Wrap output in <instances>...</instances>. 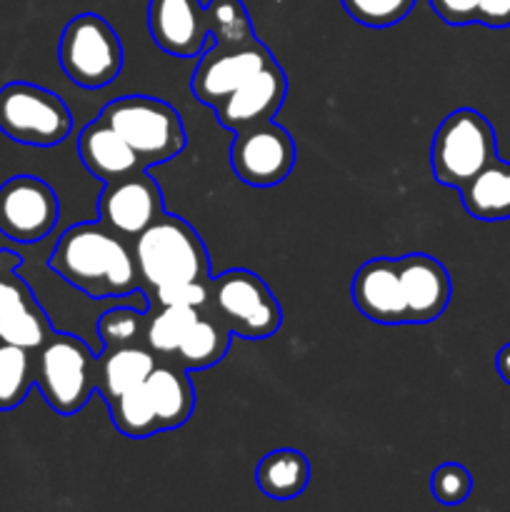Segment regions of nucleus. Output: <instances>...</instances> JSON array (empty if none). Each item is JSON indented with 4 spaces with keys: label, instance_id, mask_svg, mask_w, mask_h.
<instances>
[{
    "label": "nucleus",
    "instance_id": "f257e3e1",
    "mask_svg": "<svg viewBox=\"0 0 510 512\" xmlns=\"http://www.w3.org/2000/svg\"><path fill=\"white\" fill-rule=\"evenodd\" d=\"M48 268L90 298H125L140 288L133 248L100 220L70 225L55 243Z\"/></svg>",
    "mask_w": 510,
    "mask_h": 512
},
{
    "label": "nucleus",
    "instance_id": "f03ea898",
    "mask_svg": "<svg viewBox=\"0 0 510 512\" xmlns=\"http://www.w3.org/2000/svg\"><path fill=\"white\" fill-rule=\"evenodd\" d=\"M140 285L160 288L180 280H210V258L205 243L190 223L178 215L155 220L133 240Z\"/></svg>",
    "mask_w": 510,
    "mask_h": 512
},
{
    "label": "nucleus",
    "instance_id": "7ed1b4c3",
    "mask_svg": "<svg viewBox=\"0 0 510 512\" xmlns=\"http://www.w3.org/2000/svg\"><path fill=\"white\" fill-rule=\"evenodd\" d=\"M100 118L113 125L145 170L178 158L188 145L183 118L170 103L150 95H123L103 105Z\"/></svg>",
    "mask_w": 510,
    "mask_h": 512
},
{
    "label": "nucleus",
    "instance_id": "20e7f679",
    "mask_svg": "<svg viewBox=\"0 0 510 512\" xmlns=\"http://www.w3.org/2000/svg\"><path fill=\"white\" fill-rule=\"evenodd\" d=\"M35 385L58 415H75L95 393V363L90 345L70 333H55L35 350Z\"/></svg>",
    "mask_w": 510,
    "mask_h": 512
},
{
    "label": "nucleus",
    "instance_id": "39448f33",
    "mask_svg": "<svg viewBox=\"0 0 510 512\" xmlns=\"http://www.w3.org/2000/svg\"><path fill=\"white\" fill-rule=\"evenodd\" d=\"M498 158V138L490 120L475 108L445 115L430 143V170L445 188H463L475 173Z\"/></svg>",
    "mask_w": 510,
    "mask_h": 512
},
{
    "label": "nucleus",
    "instance_id": "423d86ee",
    "mask_svg": "<svg viewBox=\"0 0 510 512\" xmlns=\"http://www.w3.org/2000/svg\"><path fill=\"white\" fill-rule=\"evenodd\" d=\"M58 60L68 80L85 90L113 83L123 70V43L113 25L98 13H80L65 23Z\"/></svg>",
    "mask_w": 510,
    "mask_h": 512
},
{
    "label": "nucleus",
    "instance_id": "0eeeda50",
    "mask_svg": "<svg viewBox=\"0 0 510 512\" xmlns=\"http://www.w3.org/2000/svg\"><path fill=\"white\" fill-rule=\"evenodd\" d=\"M210 308L245 340L273 338L283 325V308L273 290L253 270L230 268L210 278Z\"/></svg>",
    "mask_w": 510,
    "mask_h": 512
},
{
    "label": "nucleus",
    "instance_id": "6e6552de",
    "mask_svg": "<svg viewBox=\"0 0 510 512\" xmlns=\"http://www.w3.org/2000/svg\"><path fill=\"white\" fill-rule=\"evenodd\" d=\"M73 130V115L60 95L43 85L15 80L0 88V133L35 148L60 145Z\"/></svg>",
    "mask_w": 510,
    "mask_h": 512
},
{
    "label": "nucleus",
    "instance_id": "1a4fd4ad",
    "mask_svg": "<svg viewBox=\"0 0 510 512\" xmlns=\"http://www.w3.org/2000/svg\"><path fill=\"white\" fill-rule=\"evenodd\" d=\"M230 168L253 188H273L283 183L295 168V140L283 125L265 120L235 130L230 143Z\"/></svg>",
    "mask_w": 510,
    "mask_h": 512
},
{
    "label": "nucleus",
    "instance_id": "9d476101",
    "mask_svg": "<svg viewBox=\"0 0 510 512\" xmlns=\"http://www.w3.org/2000/svg\"><path fill=\"white\" fill-rule=\"evenodd\" d=\"M60 218V200L45 180L15 175L0 185V235L15 243L48 238Z\"/></svg>",
    "mask_w": 510,
    "mask_h": 512
},
{
    "label": "nucleus",
    "instance_id": "9b49d317",
    "mask_svg": "<svg viewBox=\"0 0 510 512\" xmlns=\"http://www.w3.org/2000/svg\"><path fill=\"white\" fill-rule=\"evenodd\" d=\"M273 53L258 38L238 45H210L198 58L195 73L190 78V93L208 108H218L233 90L268 63Z\"/></svg>",
    "mask_w": 510,
    "mask_h": 512
},
{
    "label": "nucleus",
    "instance_id": "f8f14e48",
    "mask_svg": "<svg viewBox=\"0 0 510 512\" xmlns=\"http://www.w3.org/2000/svg\"><path fill=\"white\" fill-rule=\"evenodd\" d=\"M165 215L163 190L145 168L105 183L98 200V220L120 238L135 240Z\"/></svg>",
    "mask_w": 510,
    "mask_h": 512
},
{
    "label": "nucleus",
    "instance_id": "ddd939ff",
    "mask_svg": "<svg viewBox=\"0 0 510 512\" xmlns=\"http://www.w3.org/2000/svg\"><path fill=\"white\" fill-rule=\"evenodd\" d=\"M148 33L173 58H200L213 45L208 8L200 0H148Z\"/></svg>",
    "mask_w": 510,
    "mask_h": 512
},
{
    "label": "nucleus",
    "instance_id": "4468645a",
    "mask_svg": "<svg viewBox=\"0 0 510 512\" xmlns=\"http://www.w3.org/2000/svg\"><path fill=\"white\" fill-rule=\"evenodd\" d=\"M285 95H288V78L278 60L260 68L250 75L238 90L228 95L223 103L215 108V118L225 130L235 133L248 125L273 120L275 113L283 108Z\"/></svg>",
    "mask_w": 510,
    "mask_h": 512
},
{
    "label": "nucleus",
    "instance_id": "2eb2a0df",
    "mask_svg": "<svg viewBox=\"0 0 510 512\" xmlns=\"http://www.w3.org/2000/svg\"><path fill=\"white\" fill-rule=\"evenodd\" d=\"M350 298L368 320L380 325L408 323L398 258H373L360 265L350 283Z\"/></svg>",
    "mask_w": 510,
    "mask_h": 512
},
{
    "label": "nucleus",
    "instance_id": "dca6fc26",
    "mask_svg": "<svg viewBox=\"0 0 510 512\" xmlns=\"http://www.w3.org/2000/svg\"><path fill=\"white\" fill-rule=\"evenodd\" d=\"M400 285H403L408 323H433L445 313L453 295V283L440 260L433 255L413 253L398 258Z\"/></svg>",
    "mask_w": 510,
    "mask_h": 512
},
{
    "label": "nucleus",
    "instance_id": "f3484780",
    "mask_svg": "<svg viewBox=\"0 0 510 512\" xmlns=\"http://www.w3.org/2000/svg\"><path fill=\"white\" fill-rule=\"evenodd\" d=\"M78 155L83 160L85 170L93 178L103 180V183H110V180H118L143 168L128 140L113 125L105 123L100 115L80 130Z\"/></svg>",
    "mask_w": 510,
    "mask_h": 512
},
{
    "label": "nucleus",
    "instance_id": "a211bd4d",
    "mask_svg": "<svg viewBox=\"0 0 510 512\" xmlns=\"http://www.w3.org/2000/svg\"><path fill=\"white\" fill-rule=\"evenodd\" d=\"M145 390H148L163 433L183 428L188 423L195 410V390L188 373H185V365L158 363L145 380Z\"/></svg>",
    "mask_w": 510,
    "mask_h": 512
},
{
    "label": "nucleus",
    "instance_id": "6ab92c4d",
    "mask_svg": "<svg viewBox=\"0 0 510 512\" xmlns=\"http://www.w3.org/2000/svg\"><path fill=\"white\" fill-rule=\"evenodd\" d=\"M155 365H158V360L148 345L108 348L95 363V390L108 403L125 390L143 385Z\"/></svg>",
    "mask_w": 510,
    "mask_h": 512
},
{
    "label": "nucleus",
    "instance_id": "aec40b11",
    "mask_svg": "<svg viewBox=\"0 0 510 512\" xmlns=\"http://www.w3.org/2000/svg\"><path fill=\"white\" fill-rule=\"evenodd\" d=\"M465 213L475 220L498 223L510 218V163L490 160L463 188H458Z\"/></svg>",
    "mask_w": 510,
    "mask_h": 512
},
{
    "label": "nucleus",
    "instance_id": "412c9836",
    "mask_svg": "<svg viewBox=\"0 0 510 512\" xmlns=\"http://www.w3.org/2000/svg\"><path fill=\"white\" fill-rule=\"evenodd\" d=\"M255 483L273 500L300 498L310 483L308 458L293 448L270 450L255 468Z\"/></svg>",
    "mask_w": 510,
    "mask_h": 512
},
{
    "label": "nucleus",
    "instance_id": "4be33fe9",
    "mask_svg": "<svg viewBox=\"0 0 510 512\" xmlns=\"http://www.w3.org/2000/svg\"><path fill=\"white\" fill-rule=\"evenodd\" d=\"M230 338H233V333H230V328L218 315H208L200 310L198 320L188 330L178 353H175L178 355V363L193 370L210 368V365L220 363L225 358V353L230 350Z\"/></svg>",
    "mask_w": 510,
    "mask_h": 512
},
{
    "label": "nucleus",
    "instance_id": "5701e85b",
    "mask_svg": "<svg viewBox=\"0 0 510 512\" xmlns=\"http://www.w3.org/2000/svg\"><path fill=\"white\" fill-rule=\"evenodd\" d=\"M108 408L110 420H113V425L125 438L145 440L150 435L163 433L153 403H150L148 390H145V383L138 385V388L125 390L118 398L108 400Z\"/></svg>",
    "mask_w": 510,
    "mask_h": 512
},
{
    "label": "nucleus",
    "instance_id": "b1692460",
    "mask_svg": "<svg viewBox=\"0 0 510 512\" xmlns=\"http://www.w3.org/2000/svg\"><path fill=\"white\" fill-rule=\"evenodd\" d=\"M200 310L175 308V305H160L158 310H148V325H145V345L155 355L175 358L180 343L185 340L188 330L198 320Z\"/></svg>",
    "mask_w": 510,
    "mask_h": 512
},
{
    "label": "nucleus",
    "instance_id": "393cba45",
    "mask_svg": "<svg viewBox=\"0 0 510 512\" xmlns=\"http://www.w3.org/2000/svg\"><path fill=\"white\" fill-rule=\"evenodd\" d=\"M35 383L33 350L0 343V410H13L28 398Z\"/></svg>",
    "mask_w": 510,
    "mask_h": 512
},
{
    "label": "nucleus",
    "instance_id": "a878e982",
    "mask_svg": "<svg viewBox=\"0 0 510 512\" xmlns=\"http://www.w3.org/2000/svg\"><path fill=\"white\" fill-rule=\"evenodd\" d=\"M50 335H53V328L38 300H30L0 318V343L18 345L35 353Z\"/></svg>",
    "mask_w": 510,
    "mask_h": 512
},
{
    "label": "nucleus",
    "instance_id": "bb28decb",
    "mask_svg": "<svg viewBox=\"0 0 510 512\" xmlns=\"http://www.w3.org/2000/svg\"><path fill=\"white\" fill-rule=\"evenodd\" d=\"M205 8H208L213 45H238L255 38L243 0H210Z\"/></svg>",
    "mask_w": 510,
    "mask_h": 512
},
{
    "label": "nucleus",
    "instance_id": "cd10ccee",
    "mask_svg": "<svg viewBox=\"0 0 510 512\" xmlns=\"http://www.w3.org/2000/svg\"><path fill=\"white\" fill-rule=\"evenodd\" d=\"M145 325H148V310L135 308H110L100 315L98 333L103 348H123V345L145 343Z\"/></svg>",
    "mask_w": 510,
    "mask_h": 512
},
{
    "label": "nucleus",
    "instance_id": "c85d7f7f",
    "mask_svg": "<svg viewBox=\"0 0 510 512\" xmlns=\"http://www.w3.org/2000/svg\"><path fill=\"white\" fill-rule=\"evenodd\" d=\"M345 13L365 28H390L413 13L418 0H340Z\"/></svg>",
    "mask_w": 510,
    "mask_h": 512
},
{
    "label": "nucleus",
    "instance_id": "c756f323",
    "mask_svg": "<svg viewBox=\"0 0 510 512\" xmlns=\"http://www.w3.org/2000/svg\"><path fill=\"white\" fill-rule=\"evenodd\" d=\"M473 490V478L460 463H443L430 475V493L443 505H460Z\"/></svg>",
    "mask_w": 510,
    "mask_h": 512
},
{
    "label": "nucleus",
    "instance_id": "7c9ffc66",
    "mask_svg": "<svg viewBox=\"0 0 510 512\" xmlns=\"http://www.w3.org/2000/svg\"><path fill=\"white\" fill-rule=\"evenodd\" d=\"M150 303L175 305V308H195L203 310L210 305V280H180V283L160 285L150 288Z\"/></svg>",
    "mask_w": 510,
    "mask_h": 512
},
{
    "label": "nucleus",
    "instance_id": "2f4dec72",
    "mask_svg": "<svg viewBox=\"0 0 510 512\" xmlns=\"http://www.w3.org/2000/svg\"><path fill=\"white\" fill-rule=\"evenodd\" d=\"M18 265L20 255L10 253V250H0V318H3L5 313H10V310L35 300L28 283L15 273Z\"/></svg>",
    "mask_w": 510,
    "mask_h": 512
},
{
    "label": "nucleus",
    "instance_id": "473e14b6",
    "mask_svg": "<svg viewBox=\"0 0 510 512\" xmlns=\"http://www.w3.org/2000/svg\"><path fill=\"white\" fill-rule=\"evenodd\" d=\"M440 20L448 25L478 23V0H428Z\"/></svg>",
    "mask_w": 510,
    "mask_h": 512
},
{
    "label": "nucleus",
    "instance_id": "72a5a7b5",
    "mask_svg": "<svg viewBox=\"0 0 510 512\" xmlns=\"http://www.w3.org/2000/svg\"><path fill=\"white\" fill-rule=\"evenodd\" d=\"M478 23L488 28H508L510 0H478Z\"/></svg>",
    "mask_w": 510,
    "mask_h": 512
},
{
    "label": "nucleus",
    "instance_id": "f704fd0d",
    "mask_svg": "<svg viewBox=\"0 0 510 512\" xmlns=\"http://www.w3.org/2000/svg\"><path fill=\"white\" fill-rule=\"evenodd\" d=\"M495 368H498V375L510 385V343L503 345L498 350V358H495Z\"/></svg>",
    "mask_w": 510,
    "mask_h": 512
}]
</instances>
